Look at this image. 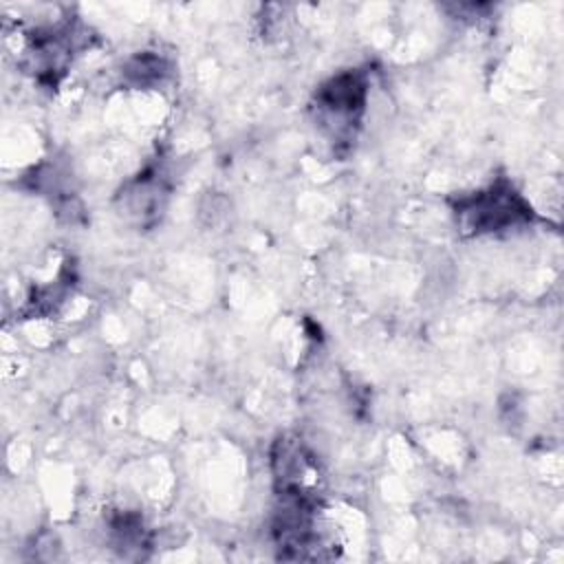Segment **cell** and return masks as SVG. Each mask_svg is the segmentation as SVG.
Segmentation results:
<instances>
[{"mask_svg":"<svg viewBox=\"0 0 564 564\" xmlns=\"http://www.w3.org/2000/svg\"><path fill=\"white\" fill-rule=\"evenodd\" d=\"M364 97V82L355 73H344L330 79L326 86H322V90L317 93V104L330 119H350L357 110H361Z\"/></svg>","mask_w":564,"mask_h":564,"instance_id":"obj_2","label":"cell"},{"mask_svg":"<svg viewBox=\"0 0 564 564\" xmlns=\"http://www.w3.org/2000/svg\"><path fill=\"white\" fill-rule=\"evenodd\" d=\"M460 214L476 231H494L529 218L531 209L509 185H491L487 192L465 200Z\"/></svg>","mask_w":564,"mask_h":564,"instance_id":"obj_1","label":"cell"}]
</instances>
